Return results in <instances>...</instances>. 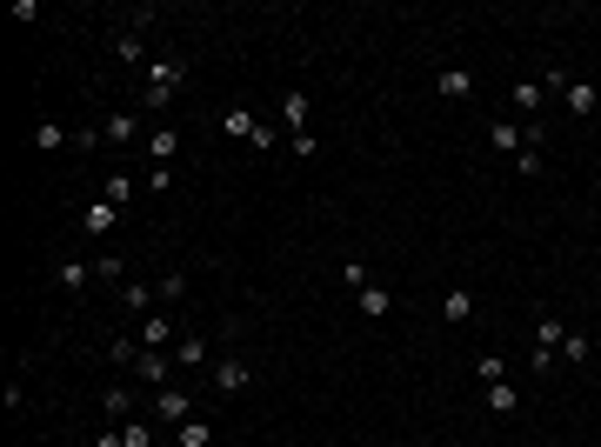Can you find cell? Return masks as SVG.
Listing matches in <instances>:
<instances>
[{"label":"cell","instance_id":"obj_27","mask_svg":"<svg viewBox=\"0 0 601 447\" xmlns=\"http://www.w3.org/2000/svg\"><path fill=\"white\" fill-rule=\"evenodd\" d=\"M120 447H154V420H127V428H120Z\"/></svg>","mask_w":601,"mask_h":447},{"label":"cell","instance_id":"obj_1","mask_svg":"<svg viewBox=\"0 0 601 447\" xmlns=\"http://www.w3.org/2000/svg\"><path fill=\"white\" fill-rule=\"evenodd\" d=\"M187 80V60H148V74H141V107L148 114H167V101L180 94Z\"/></svg>","mask_w":601,"mask_h":447},{"label":"cell","instance_id":"obj_26","mask_svg":"<svg viewBox=\"0 0 601 447\" xmlns=\"http://www.w3.org/2000/svg\"><path fill=\"white\" fill-rule=\"evenodd\" d=\"M107 360H114V367H134V360H141V341H127V334L107 341Z\"/></svg>","mask_w":601,"mask_h":447},{"label":"cell","instance_id":"obj_13","mask_svg":"<svg viewBox=\"0 0 601 447\" xmlns=\"http://www.w3.org/2000/svg\"><path fill=\"white\" fill-rule=\"evenodd\" d=\"M174 148H180V127H154L148 134V161L154 167H174Z\"/></svg>","mask_w":601,"mask_h":447},{"label":"cell","instance_id":"obj_32","mask_svg":"<svg viewBox=\"0 0 601 447\" xmlns=\"http://www.w3.org/2000/svg\"><path fill=\"white\" fill-rule=\"evenodd\" d=\"M120 274H127V261H120V254H101V261H94V281H120Z\"/></svg>","mask_w":601,"mask_h":447},{"label":"cell","instance_id":"obj_14","mask_svg":"<svg viewBox=\"0 0 601 447\" xmlns=\"http://www.w3.org/2000/svg\"><path fill=\"white\" fill-rule=\"evenodd\" d=\"M101 414H107V428H127V420H134V394H127V388L101 394Z\"/></svg>","mask_w":601,"mask_h":447},{"label":"cell","instance_id":"obj_18","mask_svg":"<svg viewBox=\"0 0 601 447\" xmlns=\"http://www.w3.org/2000/svg\"><path fill=\"white\" fill-rule=\"evenodd\" d=\"M134 187H141V180H127V174H107V180H101V201H107V208H127V201H134Z\"/></svg>","mask_w":601,"mask_h":447},{"label":"cell","instance_id":"obj_33","mask_svg":"<svg viewBox=\"0 0 601 447\" xmlns=\"http://www.w3.org/2000/svg\"><path fill=\"white\" fill-rule=\"evenodd\" d=\"M107 140V127H74V154H94Z\"/></svg>","mask_w":601,"mask_h":447},{"label":"cell","instance_id":"obj_25","mask_svg":"<svg viewBox=\"0 0 601 447\" xmlns=\"http://www.w3.org/2000/svg\"><path fill=\"white\" fill-rule=\"evenodd\" d=\"M54 281H60V287H87V281H94V268H87V261H60Z\"/></svg>","mask_w":601,"mask_h":447},{"label":"cell","instance_id":"obj_4","mask_svg":"<svg viewBox=\"0 0 601 447\" xmlns=\"http://www.w3.org/2000/svg\"><path fill=\"white\" fill-rule=\"evenodd\" d=\"M255 388V367H247V360H214V394H247Z\"/></svg>","mask_w":601,"mask_h":447},{"label":"cell","instance_id":"obj_15","mask_svg":"<svg viewBox=\"0 0 601 447\" xmlns=\"http://www.w3.org/2000/svg\"><path fill=\"white\" fill-rule=\"evenodd\" d=\"M361 314H368V321H388V314H394V294H388V287H361Z\"/></svg>","mask_w":601,"mask_h":447},{"label":"cell","instance_id":"obj_21","mask_svg":"<svg viewBox=\"0 0 601 447\" xmlns=\"http://www.w3.org/2000/svg\"><path fill=\"white\" fill-rule=\"evenodd\" d=\"M481 401H488V414H514V407H521V394H514L508 381H495V388L481 394Z\"/></svg>","mask_w":601,"mask_h":447},{"label":"cell","instance_id":"obj_11","mask_svg":"<svg viewBox=\"0 0 601 447\" xmlns=\"http://www.w3.org/2000/svg\"><path fill=\"white\" fill-rule=\"evenodd\" d=\"M308 114H315V101H308L300 87H287V94H281V120L294 127V134H308Z\"/></svg>","mask_w":601,"mask_h":447},{"label":"cell","instance_id":"obj_9","mask_svg":"<svg viewBox=\"0 0 601 447\" xmlns=\"http://www.w3.org/2000/svg\"><path fill=\"white\" fill-rule=\"evenodd\" d=\"M134 374H141V381H148V388H174V381H167V347H141Z\"/></svg>","mask_w":601,"mask_h":447},{"label":"cell","instance_id":"obj_29","mask_svg":"<svg viewBox=\"0 0 601 447\" xmlns=\"http://www.w3.org/2000/svg\"><path fill=\"white\" fill-rule=\"evenodd\" d=\"M255 127H261V120L247 114V107H227V134H240V140H255Z\"/></svg>","mask_w":601,"mask_h":447},{"label":"cell","instance_id":"obj_8","mask_svg":"<svg viewBox=\"0 0 601 447\" xmlns=\"http://www.w3.org/2000/svg\"><path fill=\"white\" fill-rule=\"evenodd\" d=\"M441 321H448V328H468V321H475V294H468V287H448V294H441Z\"/></svg>","mask_w":601,"mask_h":447},{"label":"cell","instance_id":"obj_6","mask_svg":"<svg viewBox=\"0 0 601 447\" xmlns=\"http://www.w3.org/2000/svg\"><path fill=\"white\" fill-rule=\"evenodd\" d=\"M561 341H568V328H561L555 314H548V321H541V328H535V367H548V360L561 354Z\"/></svg>","mask_w":601,"mask_h":447},{"label":"cell","instance_id":"obj_19","mask_svg":"<svg viewBox=\"0 0 601 447\" xmlns=\"http://www.w3.org/2000/svg\"><path fill=\"white\" fill-rule=\"evenodd\" d=\"M441 94H448V101H475V74H468V67H448V74H441Z\"/></svg>","mask_w":601,"mask_h":447},{"label":"cell","instance_id":"obj_20","mask_svg":"<svg viewBox=\"0 0 601 447\" xmlns=\"http://www.w3.org/2000/svg\"><path fill=\"white\" fill-rule=\"evenodd\" d=\"M174 360H180V367H208V341H201V334H180Z\"/></svg>","mask_w":601,"mask_h":447},{"label":"cell","instance_id":"obj_35","mask_svg":"<svg viewBox=\"0 0 601 447\" xmlns=\"http://www.w3.org/2000/svg\"><path fill=\"white\" fill-rule=\"evenodd\" d=\"M488 134H495L501 154H521V127H488Z\"/></svg>","mask_w":601,"mask_h":447},{"label":"cell","instance_id":"obj_31","mask_svg":"<svg viewBox=\"0 0 601 447\" xmlns=\"http://www.w3.org/2000/svg\"><path fill=\"white\" fill-rule=\"evenodd\" d=\"M148 194H174V167H148V180H141Z\"/></svg>","mask_w":601,"mask_h":447},{"label":"cell","instance_id":"obj_7","mask_svg":"<svg viewBox=\"0 0 601 447\" xmlns=\"http://www.w3.org/2000/svg\"><path fill=\"white\" fill-rule=\"evenodd\" d=\"M154 300H161V281H127V287H120V307L141 314V321L154 314Z\"/></svg>","mask_w":601,"mask_h":447},{"label":"cell","instance_id":"obj_16","mask_svg":"<svg viewBox=\"0 0 601 447\" xmlns=\"http://www.w3.org/2000/svg\"><path fill=\"white\" fill-rule=\"evenodd\" d=\"M174 447H214V428H208V420H180V428H174Z\"/></svg>","mask_w":601,"mask_h":447},{"label":"cell","instance_id":"obj_36","mask_svg":"<svg viewBox=\"0 0 601 447\" xmlns=\"http://www.w3.org/2000/svg\"><path fill=\"white\" fill-rule=\"evenodd\" d=\"M94 447H120V428H101V434H94Z\"/></svg>","mask_w":601,"mask_h":447},{"label":"cell","instance_id":"obj_34","mask_svg":"<svg viewBox=\"0 0 601 447\" xmlns=\"http://www.w3.org/2000/svg\"><path fill=\"white\" fill-rule=\"evenodd\" d=\"M514 174L535 180V174H541V148H521V154H514Z\"/></svg>","mask_w":601,"mask_h":447},{"label":"cell","instance_id":"obj_22","mask_svg":"<svg viewBox=\"0 0 601 447\" xmlns=\"http://www.w3.org/2000/svg\"><path fill=\"white\" fill-rule=\"evenodd\" d=\"M114 221H120V208L94 201V208H87V221H80V227H87V234H114Z\"/></svg>","mask_w":601,"mask_h":447},{"label":"cell","instance_id":"obj_3","mask_svg":"<svg viewBox=\"0 0 601 447\" xmlns=\"http://www.w3.org/2000/svg\"><path fill=\"white\" fill-rule=\"evenodd\" d=\"M548 87L561 94V101H568V114L574 120H588L601 107V94H595V80H574V74H548Z\"/></svg>","mask_w":601,"mask_h":447},{"label":"cell","instance_id":"obj_10","mask_svg":"<svg viewBox=\"0 0 601 447\" xmlns=\"http://www.w3.org/2000/svg\"><path fill=\"white\" fill-rule=\"evenodd\" d=\"M508 101H514V114H521V127H528V120L541 114V101H548V87H541V80H514Z\"/></svg>","mask_w":601,"mask_h":447},{"label":"cell","instance_id":"obj_12","mask_svg":"<svg viewBox=\"0 0 601 447\" xmlns=\"http://www.w3.org/2000/svg\"><path fill=\"white\" fill-rule=\"evenodd\" d=\"M167 334H174V314H167V307H154L148 321H141V334H134V341H141V347H167Z\"/></svg>","mask_w":601,"mask_h":447},{"label":"cell","instance_id":"obj_2","mask_svg":"<svg viewBox=\"0 0 601 447\" xmlns=\"http://www.w3.org/2000/svg\"><path fill=\"white\" fill-rule=\"evenodd\" d=\"M180 420H194V394L180 388H154V428H180Z\"/></svg>","mask_w":601,"mask_h":447},{"label":"cell","instance_id":"obj_17","mask_svg":"<svg viewBox=\"0 0 601 447\" xmlns=\"http://www.w3.org/2000/svg\"><path fill=\"white\" fill-rule=\"evenodd\" d=\"M101 127H107V140H114V148H127V140H134V134H141V120H134V114H127V107H120V114H107V120H101Z\"/></svg>","mask_w":601,"mask_h":447},{"label":"cell","instance_id":"obj_30","mask_svg":"<svg viewBox=\"0 0 601 447\" xmlns=\"http://www.w3.org/2000/svg\"><path fill=\"white\" fill-rule=\"evenodd\" d=\"M475 374L488 381V388H495V381H508V360H501V354H481V360H475Z\"/></svg>","mask_w":601,"mask_h":447},{"label":"cell","instance_id":"obj_28","mask_svg":"<svg viewBox=\"0 0 601 447\" xmlns=\"http://www.w3.org/2000/svg\"><path fill=\"white\" fill-rule=\"evenodd\" d=\"M588 354H595V341H588V334H574V328H568V341H561V360H574V367H582Z\"/></svg>","mask_w":601,"mask_h":447},{"label":"cell","instance_id":"obj_24","mask_svg":"<svg viewBox=\"0 0 601 447\" xmlns=\"http://www.w3.org/2000/svg\"><path fill=\"white\" fill-rule=\"evenodd\" d=\"M180 300H187V274H161V307H180Z\"/></svg>","mask_w":601,"mask_h":447},{"label":"cell","instance_id":"obj_23","mask_svg":"<svg viewBox=\"0 0 601 447\" xmlns=\"http://www.w3.org/2000/svg\"><path fill=\"white\" fill-rule=\"evenodd\" d=\"M60 140H67L60 120H41V127H34V148H41V154H60Z\"/></svg>","mask_w":601,"mask_h":447},{"label":"cell","instance_id":"obj_5","mask_svg":"<svg viewBox=\"0 0 601 447\" xmlns=\"http://www.w3.org/2000/svg\"><path fill=\"white\" fill-rule=\"evenodd\" d=\"M114 60L148 74V41H141V27H120V34H114Z\"/></svg>","mask_w":601,"mask_h":447}]
</instances>
